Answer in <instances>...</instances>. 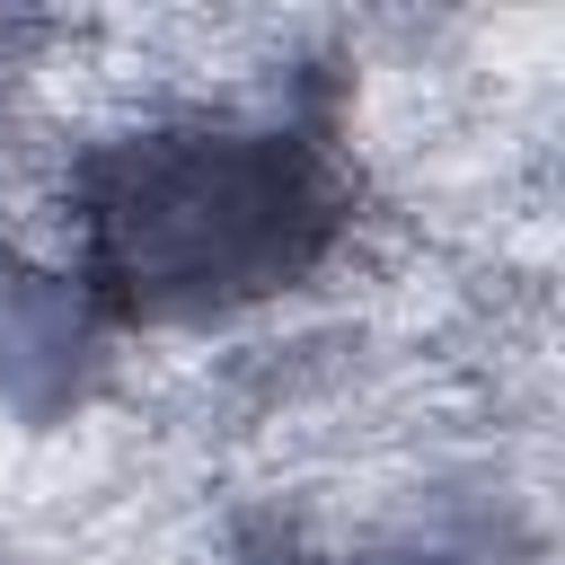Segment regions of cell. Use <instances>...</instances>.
<instances>
[{"label": "cell", "mask_w": 565, "mask_h": 565, "mask_svg": "<svg viewBox=\"0 0 565 565\" xmlns=\"http://www.w3.org/2000/svg\"><path fill=\"white\" fill-rule=\"evenodd\" d=\"M335 177L300 132L159 124L88 159V282L124 318H212L282 291L335 238Z\"/></svg>", "instance_id": "cell-1"}]
</instances>
